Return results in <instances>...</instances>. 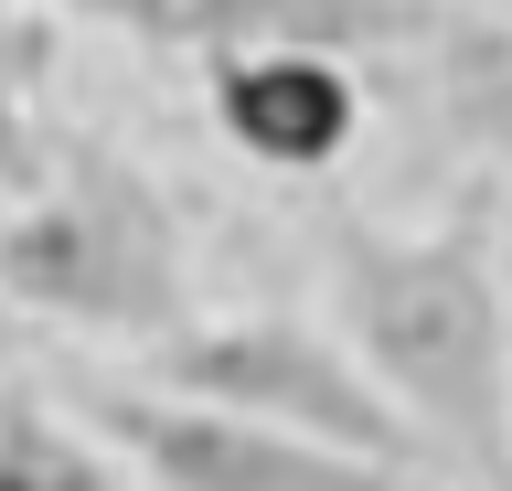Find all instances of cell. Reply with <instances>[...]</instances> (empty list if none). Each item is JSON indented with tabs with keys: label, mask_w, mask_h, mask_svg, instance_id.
Instances as JSON below:
<instances>
[{
	"label": "cell",
	"mask_w": 512,
	"mask_h": 491,
	"mask_svg": "<svg viewBox=\"0 0 512 491\" xmlns=\"http://www.w3.org/2000/svg\"><path fill=\"white\" fill-rule=\"evenodd\" d=\"M0 289L32 321L171 342L182 331V225L96 139H32L11 150V235H0Z\"/></svg>",
	"instance_id": "cell-2"
},
{
	"label": "cell",
	"mask_w": 512,
	"mask_h": 491,
	"mask_svg": "<svg viewBox=\"0 0 512 491\" xmlns=\"http://www.w3.org/2000/svg\"><path fill=\"white\" fill-rule=\"evenodd\" d=\"M11 11H54V22H86V33L150 43V54H192V65H224V54H438L470 11L459 0H11Z\"/></svg>",
	"instance_id": "cell-5"
},
{
	"label": "cell",
	"mask_w": 512,
	"mask_h": 491,
	"mask_svg": "<svg viewBox=\"0 0 512 491\" xmlns=\"http://www.w3.org/2000/svg\"><path fill=\"white\" fill-rule=\"evenodd\" d=\"M203 107L256 171H331L363 139V65L352 54H310V43L224 54V65H203Z\"/></svg>",
	"instance_id": "cell-6"
},
{
	"label": "cell",
	"mask_w": 512,
	"mask_h": 491,
	"mask_svg": "<svg viewBox=\"0 0 512 491\" xmlns=\"http://www.w3.org/2000/svg\"><path fill=\"white\" fill-rule=\"evenodd\" d=\"M0 491H150V481H139L64 395L11 374V406H0Z\"/></svg>",
	"instance_id": "cell-7"
},
{
	"label": "cell",
	"mask_w": 512,
	"mask_h": 491,
	"mask_svg": "<svg viewBox=\"0 0 512 491\" xmlns=\"http://www.w3.org/2000/svg\"><path fill=\"white\" fill-rule=\"evenodd\" d=\"M150 374L171 395H203V406H235L256 427H288V438H320L342 459H374V470H406L416 427L395 417V395L363 374L352 342L288 321V310H224V321H182L150 353Z\"/></svg>",
	"instance_id": "cell-3"
},
{
	"label": "cell",
	"mask_w": 512,
	"mask_h": 491,
	"mask_svg": "<svg viewBox=\"0 0 512 491\" xmlns=\"http://www.w3.org/2000/svg\"><path fill=\"white\" fill-rule=\"evenodd\" d=\"M331 310L395 417L438 438L470 491H512V267L491 225H331Z\"/></svg>",
	"instance_id": "cell-1"
},
{
	"label": "cell",
	"mask_w": 512,
	"mask_h": 491,
	"mask_svg": "<svg viewBox=\"0 0 512 491\" xmlns=\"http://www.w3.org/2000/svg\"><path fill=\"white\" fill-rule=\"evenodd\" d=\"M64 406L150 491H395V470H374V459H342V449H320V438L256 427V417H235V406H203V395H171V385L75 374Z\"/></svg>",
	"instance_id": "cell-4"
},
{
	"label": "cell",
	"mask_w": 512,
	"mask_h": 491,
	"mask_svg": "<svg viewBox=\"0 0 512 491\" xmlns=\"http://www.w3.org/2000/svg\"><path fill=\"white\" fill-rule=\"evenodd\" d=\"M416 75H427L438 118L470 139V150L512 161V22H480V11H470L438 54H416Z\"/></svg>",
	"instance_id": "cell-8"
},
{
	"label": "cell",
	"mask_w": 512,
	"mask_h": 491,
	"mask_svg": "<svg viewBox=\"0 0 512 491\" xmlns=\"http://www.w3.org/2000/svg\"><path fill=\"white\" fill-rule=\"evenodd\" d=\"M502 267H512V235H502Z\"/></svg>",
	"instance_id": "cell-9"
}]
</instances>
